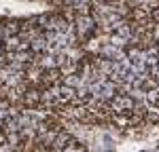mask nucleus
<instances>
[{
    "label": "nucleus",
    "instance_id": "nucleus-1",
    "mask_svg": "<svg viewBox=\"0 0 159 152\" xmlns=\"http://www.w3.org/2000/svg\"><path fill=\"white\" fill-rule=\"evenodd\" d=\"M61 152H85V148H83L81 144H76V141L72 139V141H70V144H68V146H66Z\"/></svg>",
    "mask_w": 159,
    "mask_h": 152
}]
</instances>
